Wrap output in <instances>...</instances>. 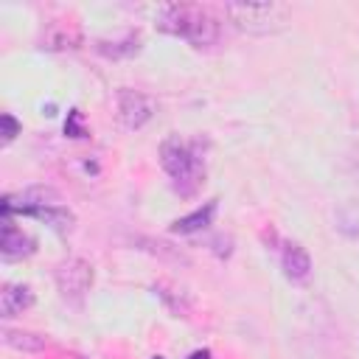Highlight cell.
Wrapping results in <instances>:
<instances>
[{
    "mask_svg": "<svg viewBox=\"0 0 359 359\" xmlns=\"http://www.w3.org/2000/svg\"><path fill=\"white\" fill-rule=\"evenodd\" d=\"M280 264H283V272L289 280H306L311 275V258L300 244H286Z\"/></svg>",
    "mask_w": 359,
    "mask_h": 359,
    "instance_id": "cell-8",
    "label": "cell"
},
{
    "mask_svg": "<svg viewBox=\"0 0 359 359\" xmlns=\"http://www.w3.org/2000/svg\"><path fill=\"white\" fill-rule=\"evenodd\" d=\"M34 238L28 233H22L20 227H14L11 219L3 222V238H0V247H3V255L6 258H22V255H31L34 252Z\"/></svg>",
    "mask_w": 359,
    "mask_h": 359,
    "instance_id": "cell-6",
    "label": "cell"
},
{
    "mask_svg": "<svg viewBox=\"0 0 359 359\" xmlns=\"http://www.w3.org/2000/svg\"><path fill=\"white\" fill-rule=\"evenodd\" d=\"M213 213H216V199H210V202H205V208H199V210L177 219L171 224V230L174 233H196V230H202V227H208L213 222Z\"/></svg>",
    "mask_w": 359,
    "mask_h": 359,
    "instance_id": "cell-9",
    "label": "cell"
},
{
    "mask_svg": "<svg viewBox=\"0 0 359 359\" xmlns=\"http://www.w3.org/2000/svg\"><path fill=\"white\" fill-rule=\"evenodd\" d=\"M65 135H70V137H84V126H81V112H79V109L70 112V118H67V123H65Z\"/></svg>",
    "mask_w": 359,
    "mask_h": 359,
    "instance_id": "cell-12",
    "label": "cell"
},
{
    "mask_svg": "<svg viewBox=\"0 0 359 359\" xmlns=\"http://www.w3.org/2000/svg\"><path fill=\"white\" fill-rule=\"evenodd\" d=\"M140 50V36L137 34H126L123 39H101L98 42V53L109 56V59H126V56H135Z\"/></svg>",
    "mask_w": 359,
    "mask_h": 359,
    "instance_id": "cell-10",
    "label": "cell"
},
{
    "mask_svg": "<svg viewBox=\"0 0 359 359\" xmlns=\"http://www.w3.org/2000/svg\"><path fill=\"white\" fill-rule=\"evenodd\" d=\"M157 28L163 34L182 36L196 48L213 45L219 39V20L210 11H205L199 6H188V3L163 6L157 11Z\"/></svg>",
    "mask_w": 359,
    "mask_h": 359,
    "instance_id": "cell-1",
    "label": "cell"
},
{
    "mask_svg": "<svg viewBox=\"0 0 359 359\" xmlns=\"http://www.w3.org/2000/svg\"><path fill=\"white\" fill-rule=\"evenodd\" d=\"M154 115V104L149 95L137 93V90H129V87H121L118 90V118L126 129H140L151 121Z\"/></svg>",
    "mask_w": 359,
    "mask_h": 359,
    "instance_id": "cell-5",
    "label": "cell"
},
{
    "mask_svg": "<svg viewBox=\"0 0 359 359\" xmlns=\"http://www.w3.org/2000/svg\"><path fill=\"white\" fill-rule=\"evenodd\" d=\"M28 306H34V292L31 286H22V283H8L0 294V314L3 317H17L22 314Z\"/></svg>",
    "mask_w": 359,
    "mask_h": 359,
    "instance_id": "cell-7",
    "label": "cell"
},
{
    "mask_svg": "<svg viewBox=\"0 0 359 359\" xmlns=\"http://www.w3.org/2000/svg\"><path fill=\"white\" fill-rule=\"evenodd\" d=\"M3 339H6V345L17 348V351H28V353H34V351H42V348H45V337L31 334V331H6V334H3Z\"/></svg>",
    "mask_w": 359,
    "mask_h": 359,
    "instance_id": "cell-11",
    "label": "cell"
},
{
    "mask_svg": "<svg viewBox=\"0 0 359 359\" xmlns=\"http://www.w3.org/2000/svg\"><path fill=\"white\" fill-rule=\"evenodd\" d=\"M151 359H163V356H151Z\"/></svg>",
    "mask_w": 359,
    "mask_h": 359,
    "instance_id": "cell-15",
    "label": "cell"
},
{
    "mask_svg": "<svg viewBox=\"0 0 359 359\" xmlns=\"http://www.w3.org/2000/svg\"><path fill=\"white\" fill-rule=\"evenodd\" d=\"M17 132H20L17 118L6 112V115H3V137H6V140H14V137H17Z\"/></svg>",
    "mask_w": 359,
    "mask_h": 359,
    "instance_id": "cell-13",
    "label": "cell"
},
{
    "mask_svg": "<svg viewBox=\"0 0 359 359\" xmlns=\"http://www.w3.org/2000/svg\"><path fill=\"white\" fill-rule=\"evenodd\" d=\"M188 359H210V351H194Z\"/></svg>",
    "mask_w": 359,
    "mask_h": 359,
    "instance_id": "cell-14",
    "label": "cell"
},
{
    "mask_svg": "<svg viewBox=\"0 0 359 359\" xmlns=\"http://www.w3.org/2000/svg\"><path fill=\"white\" fill-rule=\"evenodd\" d=\"M53 278L65 300H81L93 286V266L84 258H65L56 266Z\"/></svg>",
    "mask_w": 359,
    "mask_h": 359,
    "instance_id": "cell-4",
    "label": "cell"
},
{
    "mask_svg": "<svg viewBox=\"0 0 359 359\" xmlns=\"http://www.w3.org/2000/svg\"><path fill=\"white\" fill-rule=\"evenodd\" d=\"M160 163L165 168V174L174 180V188L180 194H194V188L199 185L205 168H202V157L196 143H185L180 137H168L160 146Z\"/></svg>",
    "mask_w": 359,
    "mask_h": 359,
    "instance_id": "cell-2",
    "label": "cell"
},
{
    "mask_svg": "<svg viewBox=\"0 0 359 359\" xmlns=\"http://www.w3.org/2000/svg\"><path fill=\"white\" fill-rule=\"evenodd\" d=\"M224 14L247 34H269L286 22V8L278 3H227Z\"/></svg>",
    "mask_w": 359,
    "mask_h": 359,
    "instance_id": "cell-3",
    "label": "cell"
}]
</instances>
